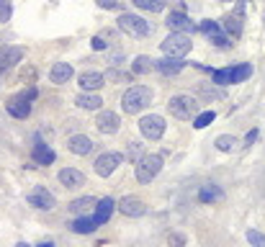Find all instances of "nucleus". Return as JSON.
Returning a JSON list of instances; mask_svg holds the SVG:
<instances>
[{
  "label": "nucleus",
  "mask_w": 265,
  "mask_h": 247,
  "mask_svg": "<svg viewBox=\"0 0 265 247\" xmlns=\"http://www.w3.org/2000/svg\"><path fill=\"white\" fill-rule=\"evenodd\" d=\"M98 8H106V11H116L118 5H121V0H95Z\"/></svg>",
  "instance_id": "obj_42"
},
{
  "label": "nucleus",
  "mask_w": 265,
  "mask_h": 247,
  "mask_svg": "<svg viewBox=\"0 0 265 247\" xmlns=\"http://www.w3.org/2000/svg\"><path fill=\"white\" fill-rule=\"evenodd\" d=\"M116 209H118V204H116L114 198H100L98 204H95V216H93V219H95L98 224H106L108 219L114 216Z\"/></svg>",
  "instance_id": "obj_18"
},
{
  "label": "nucleus",
  "mask_w": 265,
  "mask_h": 247,
  "mask_svg": "<svg viewBox=\"0 0 265 247\" xmlns=\"http://www.w3.org/2000/svg\"><path fill=\"white\" fill-rule=\"evenodd\" d=\"M183 67H186L183 57H162V59H157V72H160V75H165V77L178 75Z\"/></svg>",
  "instance_id": "obj_16"
},
{
  "label": "nucleus",
  "mask_w": 265,
  "mask_h": 247,
  "mask_svg": "<svg viewBox=\"0 0 265 247\" xmlns=\"http://www.w3.org/2000/svg\"><path fill=\"white\" fill-rule=\"evenodd\" d=\"M229 3H232V0H229Z\"/></svg>",
  "instance_id": "obj_47"
},
{
  "label": "nucleus",
  "mask_w": 265,
  "mask_h": 247,
  "mask_svg": "<svg viewBox=\"0 0 265 247\" xmlns=\"http://www.w3.org/2000/svg\"><path fill=\"white\" fill-rule=\"evenodd\" d=\"M95 204H98V201H95L93 196H83V198H75L67 209H70L72 214H80V216H83V214H88V209H95Z\"/></svg>",
  "instance_id": "obj_26"
},
{
  "label": "nucleus",
  "mask_w": 265,
  "mask_h": 247,
  "mask_svg": "<svg viewBox=\"0 0 265 247\" xmlns=\"http://www.w3.org/2000/svg\"><path fill=\"white\" fill-rule=\"evenodd\" d=\"M201 31L208 34V36H211V34H222V26H219L216 21H204V23H201Z\"/></svg>",
  "instance_id": "obj_39"
},
{
  "label": "nucleus",
  "mask_w": 265,
  "mask_h": 247,
  "mask_svg": "<svg viewBox=\"0 0 265 247\" xmlns=\"http://www.w3.org/2000/svg\"><path fill=\"white\" fill-rule=\"evenodd\" d=\"M93 139L90 136H85V134H75V136H70L67 139V150L72 152V154H80V157H85V154H90L93 152Z\"/></svg>",
  "instance_id": "obj_13"
},
{
  "label": "nucleus",
  "mask_w": 265,
  "mask_h": 247,
  "mask_svg": "<svg viewBox=\"0 0 265 247\" xmlns=\"http://www.w3.org/2000/svg\"><path fill=\"white\" fill-rule=\"evenodd\" d=\"M160 47H162V52H165V57H186V54L190 52V47H193V41H190L188 34L170 31Z\"/></svg>",
  "instance_id": "obj_5"
},
{
  "label": "nucleus",
  "mask_w": 265,
  "mask_h": 247,
  "mask_svg": "<svg viewBox=\"0 0 265 247\" xmlns=\"http://www.w3.org/2000/svg\"><path fill=\"white\" fill-rule=\"evenodd\" d=\"M222 29L229 34L232 39H240V36H242V8H237L232 16H227V18H224Z\"/></svg>",
  "instance_id": "obj_19"
},
{
  "label": "nucleus",
  "mask_w": 265,
  "mask_h": 247,
  "mask_svg": "<svg viewBox=\"0 0 265 247\" xmlns=\"http://www.w3.org/2000/svg\"><path fill=\"white\" fill-rule=\"evenodd\" d=\"M250 75H252V65H247V62H242V65L232 67V85H234V82H245Z\"/></svg>",
  "instance_id": "obj_29"
},
{
  "label": "nucleus",
  "mask_w": 265,
  "mask_h": 247,
  "mask_svg": "<svg viewBox=\"0 0 265 247\" xmlns=\"http://www.w3.org/2000/svg\"><path fill=\"white\" fill-rule=\"evenodd\" d=\"M165 118L157 116V114H152V116H144L142 121H139V132L144 134V139H150V142H157L162 139V134H165Z\"/></svg>",
  "instance_id": "obj_6"
},
{
  "label": "nucleus",
  "mask_w": 265,
  "mask_h": 247,
  "mask_svg": "<svg viewBox=\"0 0 265 247\" xmlns=\"http://www.w3.org/2000/svg\"><path fill=\"white\" fill-rule=\"evenodd\" d=\"M31 157H34V162H39V165H52L54 162V150L49 147V144H36L34 147V152H31Z\"/></svg>",
  "instance_id": "obj_24"
},
{
  "label": "nucleus",
  "mask_w": 265,
  "mask_h": 247,
  "mask_svg": "<svg viewBox=\"0 0 265 247\" xmlns=\"http://www.w3.org/2000/svg\"><path fill=\"white\" fill-rule=\"evenodd\" d=\"M77 82H80V88L85 90V93H95V90H100L103 88V82H106V75L103 72H83V75L77 77Z\"/></svg>",
  "instance_id": "obj_14"
},
{
  "label": "nucleus",
  "mask_w": 265,
  "mask_h": 247,
  "mask_svg": "<svg viewBox=\"0 0 265 247\" xmlns=\"http://www.w3.org/2000/svg\"><path fill=\"white\" fill-rule=\"evenodd\" d=\"M258 134H260L258 129H250V132H247V136H245V147H252L255 139H258Z\"/></svg>",
  "instance_id": "obj_43"
},
{
  "label": "nucleus",
  "mask_w": 265,
  "mask_h": 247,
  "mask_svg": "<svg viewBox=\"0 0 265 247\" xmlns=\"http://www.w3.org/2000/svg\"><path fill=\"white\" fill-rule=\"evenodd\" d=\"M36 95H39V93H36V88H34V85H29L26 90H21V98H26V100H34Z\"/></svg>",
  "instance_id": "obj_44"
},
{
  "label": "nucleus",
  "mask_w": 265,
  "mask_h": 247,
  "mask_svg": "<svg viewBox=\"0 0 265 247\" xmlns=\"http://www.w3.org/2000/svg\"><path fill=\"white\" fill-rule=\"evenodd\" d=\"M21 57H23V49L21 47H11V44L0 47V72L16 67V62H21Z\"/></svg>",
  "instance_id": "obj_12"
},
{
  "label": "nucleus",
  "mask_w": 265,
  "mask_h": 247,
  "mask_svg": "<svg viewBox=\"0 0 265 247\" xmlns=\"http://www.w3.org/2000/svg\"><path fill=\"white\" fill-rule=\"evenodd\" d=\"M121 160H124V154H118V152H103L95 160V172H98L100 178H108L118 168V165H121Z\"/></svg>",
  "instance_id": "obj_8"
},
{
  "label": "nucleus",
  "mask_w": 265,
  "mask_h": 247,
  "mask_svg": "<svg viewBox=\"0 0 265 247\" xmlns=\"http://www.w3.org/2000/svg\"><path fill=\"white\" fill-rule=\"evenodd\" d=\"M59 183L65 188H80V186H85V175L75 168H65V170H59Z\"/></svg>",
  "instance_id": "obj_20"
},
{
  "label": "nucleus",
  "mask_w": 265,
  "mask_h": 247,
  "mask_svg": "<svg viewBox=\"0 0 265 247\" xmlns=\"http://www.w3.org/2000/svg\"><path fill=\"white\" fill-rule=\"evenodd\" d=\"M75 103L80 108H85V111H98V108L103 106V98L95 95V93H85V90H83V93L75 98Z\"/></svg>",
  "instance_id": "obj_23"
},
{
  "label": "nucleus",
  "mask_w": 265,
  "mask_h": 247,
  "mask_svg": "<svg viewBox=\"0 0 265 247\" xmlns=\"http://www.w3.org/2000/svg\"><path fill=\"white\" fill-rule=\"evenodd\" d=\"M168 108H170V114L175 116V118H180V121L198 116V100H196L193 95H188V93L172 95L170 103H168Z\"/></svg>",
  "instance_id": "obj_4"
},
{
  "label": "nucleus",
  "mask_w": 265,
  "mask_h": 247,
  "mask_svg": "<svg viewBox=\"0 0 265 247\" xmlns=\"http://www.w3.org/2000/svg\"><path fill=\"white\" fill-rule=\"evenodd\" d=\"M214 118H216V114H214V111H204V114H198V116H196L193 126H196V129H206V126L214 121Z\"/></svg>",
  "instance_id": "obj_34"
},
{
  "label": "nucleus",
  "mask_w": 265,
  "mask_h": 247,
  "mask_svg": "<svg viewBox=\"0 0 265 247\" xmlns=\"http://www.w3.org/2000/svg\"><path fill=\"white\" fill-rule=\"evenodd\" d=\"M136 8H142V11L147 13H162L165 11V0H132Z\"/></svg>",
  "instance_id": "obj_27"
},
{
  "label": "nucleus",
  "mask_w": 265,
  "mask_h": 247,
  "mask_svg": "<svg viewBox=\"0 0 265 247\" xmlns=\"http://www.w3.org/2000/svg\"><path fill=\"white\" fill-rule=\"evenodd\" d=\"M106 80H111V82H134V72H129V70H116V67H111L108 70V75H106Z\"/></svg>",
  "instance_id": "obj_31"
},
{
  "label": "nucleus",
  "mask_w": 265,
  "mask_h": 247,
  "mask_svg": "<svg viewBox=\"0 0 265 247\" xmlns=\"http://www.w3.org/2000/svg\"><path fill=\"white\" fill-rule=\"evenodd\" d=\"M198 95L206 98V100H219V98H224L227 93H224L222 88H214V85H201L198 88Z\"/></svg>",
  "instance_id": "obj_32"
},
{
  "label": "nucleus",
  "mask_w": 265,
  "mask_h": 247,
  "mask_svg": "<svg viewBox=\"0 0 265 247\" xmlns=\"http://www.w3.org/2000/svg\"><path fill=\"white\" fill-rule=\"evenodd\" d=\"M36 247H54V242H41V245H36Z\"/></svg>",
  "instance_id": "obj_45"
},
{
  "label": "nucleus",
  "mask_w": 265,
  "mask_h": 247,
  "mask_svg": "<svg viewBox=\"0 0 265 247\" xmlns=\"http://www.w3.org/2000/svg\"><path fill=\"white\" fill-rule=\"evenodd\" d=\"M26 201H29L31 206L41 209V211H52V209L57 206V198H54L47 188H34V190H29V193H26Z\"/></svg>",
  "instance_id": "obj_7"
},
{
  "label": "nucleus",
  "mask_w": 265,
  "mask_h": 247,
  "mask_svg": "<svg viewBox=\"0 0 265 247\" xmlns=\"http://www.w3.org/2000/svg\"><path fill=\"white\" fill-rule=\"evenodd\" d=\"M134 168H136V180L144 183V186H150V183L160 175V170H162V154H152V152L142 154V157L136 160Z\"/></svg>",
  "instance_id": "obj_2"
},
{
  "label": "nucleus",
  "mask_w": 265,
  "mask_h": 247,
  "mask_svg": "<svg viewBox=\"0 0 265 247\" xmlns=\"http://www.w3.org/2000/svg\"><path fill=\"white\" fill-rule=\"evenodd\" d=\"M16 247H31V245H26V242H18Z\"/></svg>",
  "instance_id": "obj_46"
},
{
  "label": "nucleus",
  "mask_w": 265,
  "mask_h": 247,
  "mask_svg": "<svg viewBox=\"0 0 265 247\" xmlns=\"http://www.w3.org/2000/svg\"><path fill=\"white\" fill-rule=\"evenodd\" d=\"M165 26L170 31H180V34H190L193 31V21L183 13V11H170L165 18Z\"/></svg>",
  "instance_id": "obj_10"
},
{
  "label": "nucleus",
  "mask_w": 265,
  "mask_h": 247,
  "mask_svg": "<svg viewBox=\"0 0 265 247\" xmlns=\"http://www.w3.org/2000/svg\"><path fill=\"white\" fill-rule=\"evenodd\" d=\"M150 100H152V90L147 85H132L121 95V108H124V114L132 116V114L144 111V108L150 106Z\"/></svg>",
  "instance_id": "obj_1"
},
{
  "label": "nucleus",
  "mask_w": 265,
  "mask_h": 247,
  "mask_svg": "<svg viewBox=\"0 0 265 247\" xmlns=\"http://www.w3.org/2000/svg\"><path fill=\"white\" fill-rule=\"evenodd\" d=\"M198 201L201 204H222L224 201V190L219 188V186H201V190H198Z\"/></svg>",
  "instance_id": "obj_21"
},
{
  "label": "nucleus",
  "mask_w": 265,
  "mask_h": 247,
  "mask_svg": "<svg viewBox=\"0 0 265 247\" xmlns=\"http://www.w3.org/2000/svg\"><path fill=\"white\" fill-rule=\"evenodd\" d=\"M5 111L11 114L13 118H29V116H31V100L16 95V98H11V100L5 103Z\"/></svg>",
  "instance_id": "obj_15"
},
{
  "label": "nucleus",
  "mask_w": 265,
  "mask_h": 247,
  "mask_svg": "<svg viewBox=\"0 0 265 247\" xmlns=\"http://www.w3.org/2000/svg\"><path fill=\"white\" fill-rule=\"evenodd\" d=\"M152 70H157V59L147 57V54H139V57L132 62V72H134V75H150Z\"/></svg>",
  "instance_id": "obj_22"
},
{
  "label": "nucleus",
  "mask_w": 265,
  "mask_h": 247,
  "mask_svg": "<svg viewBox=\"0 0 265 247\" xmlns=\"http://www.w3.org/2000/svg\"><path fill=\"white\" fill-rule=\"evenodd\" d=\"M211 82L214 85H232V67H222L211 72Z\"/></svg>",
  "instance_id": "obj_30"
},
{
  "label": "nucleus",
  "mask_w": 265,
  "mask_h": 247,
  "mask_svg": "<svg viewBox=\"0 0 265 247\" xmlns=\"http://www.w3.org/2000/svg\"><path fill=\"white\" fill-rule=\"evenodd\" d=\"M168 247H186V234L172 232V234L168 237Z\"/></svg>",
  "instance_id": "obj_38"
},
{
  "label": "nucleus",
  "mask_w": 265,
  "mask_h": 247,
  "mask_svg": "<svg viewBox=\"0 0 265 247\" xmlns=\"http://www.w3.org/2000/svg\"><path fill=\"white\" fill-rule=\"evenodd\" d=\"M90 47H93L95 52H103V49H108V41L103 39V36H93V41H90Z\"/></svg>",
  "instance_id": "obj_40"
},
{
  "label": "nucleus",
  "mask_w": 265,
  "mask_h": 247,
  "mask_svg": "<svg viewBox=\"0 0 265 247\" xmlns=\"http://www.w3.org/2000/svg\"><path fill=\"white\" fill-rule=\"evenodd\" d=\"M126 157H129V160H139L142 157V144L139 142H129V147H126Z\"/></svg>",
  "instance_id": "obj_36"
},
{
  "label": "nucleus",
  "mask_w": 265,
  "mask_h": 247,
  "mask_svg": "<svg viewBox=\"0 0 265 247\" xmlns=\"http://www.w3.org/2000/svg\"><path fill=\"white\" fill-rule=\"evenodd\" d=\"M95 126H98L100 134H116L118 126H121V118L114 111H100L98 118H95Z\"/></svg>",
  "instance_id": "obj_11"
},
{
  "label": "nucleus",
  "mask_w": 265,
  "mask_h": 247,
  "mask_svg": "<svg viewBox=\"0 0 265 247\" xmlns=\"http://www.w3.org/2000/svg\"><path fill=\"white\" fill-rule=\"evenodd\" d=\"M11 13H13L11 0H0V21H11Z\"/></svg>",
  "instance_id": "obj_37"
},
{
  "label": "nucleus",
  "mask_w": 265,
  "mask_h": 247,
  "mask_svg": "<svg viewBox=\"0 0 265 247\" xmlns=\"http://www.w3.org/2000/svg\"><path fill=\"white\" fill-rule=\"evenodd\" d=\"M118 31H124V34H129V36H136V39H144V36H150L152 34V23L150 21H144L142 16H134V13H121L118 16Z\"/></svg>",
  "instance_id": "obj_3"
},
{
  "label": "nucleus",
  "mask_w": 265,
  "mask_h": 247,
  "mask_svg": "<svg viewBox=\"0 0 265 247\" xmlns=\"http://www.w3.org/2000/svg\"><path fill=\"white\" fill-rule=\"evenodd\" d=\"M34 77H36V70H34V67H23V70H21V80H23V82L34 85Z\"/></svg>",
  "instance_id": "obj_41"
},
{
  "label": "nucleus",
  "mask_w": 265,
  "mask_h": 247,
  "mask_svg": "<svg viewBox=\"0 0 265 247\" xmlns=\"http://www.w3.org/2000/svg\"><path fill=\"white\" fill-rule=\"evenodd\" d=\"M208 39H211V44H214L216 49H229L232 44H234V41H232V36H224V34H211Z\"/></svg>",
  "instance_id": "obj_33"
},
{
  "label": "nucleus",
  "mask_w": 265,
  "mask_h": 247,
  "mask_svg": "<svg viewBox=\"0 0 265 247\" xmlns=\"http://www.w3.org/2000/svg\"><path fill=\"white\" fill-rule=\"evenodd\" d=\"M98 227H100V224L95 222V219L80 216V219H75V222H72V232H75V234H93Z\"/></svg>",
  "instance_id": "obj_25"
},
{
  "label": "nucleus",
  "mask_w": 265,
  "mask_h": 247,
  "mask_svg": "<svg viewBox=\"0 0 265 247\" xmlns=\"http://www.w3.org/2000/svg\"><path fill=\"white\" fill-rule=\"evenodd\" d=\"M118 211H121L124 216H132V219H139L147 214V204H144L142 198H136V196H126L118 201Z\"/></svg>",
  "instance_id": "obj_9"
},
{
  "label": "nucleus",
  "mask_w": 265,
  "mask_h": 247,
  "mask_svg": "<svg viewBox=\"0 0 265 247\" xmlns=\"http://www.w3.org/2000/svg\"><path fill=\"white\" fill-rule=\"evenodd\" d=\"M247 242H250L252 247H265V234L258 232V229H250V232H247Z\"/></svg>",
  "instance_id": "obj_35"
},
{
  "label": "nucleus",
  "mask_w": 265,
  "mask_h": 247,
  "mask_svg": "<svg viewBox=\"0 0 265 247\" xmlns=\"http://www.w3.org/2000/svg\"><path fill=\"white\" fill-rule=\"evenodd\" d=\"M216 150L219 152H232L237 144H240V139H237V136H232V134H222V136H216Z\"/></svg>",
  "instance_id": "obj_28"
},
{
  "label": "nucleus",
  "mask_w": 265,
  "mask_h": 247,
  "mask_svg": "<svg viewBox=\"0 0 265 247\" xmlns=\"http://www.w3.org/2000/svg\"><path fill=\"white\" fill-rule=\"evenodd\" d=\"M72 75H75V70H72L70 62H57L49 72V80L54 82V85H65V82H70Z\"/></svg>",
  "instance_id": "obj_17"
}]
</instances>
